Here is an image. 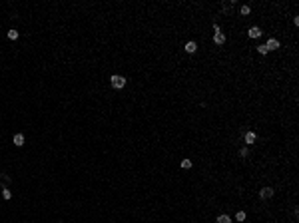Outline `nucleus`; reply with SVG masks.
Instances as JSON below:
<instances>
[{"instance_id": "obj_1", "label": "nucleus", "mask_w": 299, "mask_h": 223, "mask_svg": "<svg viewBox=\"0 0 299 223\" xmlns=\"http://www.w3.org/2000/svg\"><path fill=\"white\" fill-rule=\"evenodd\" d=\"M110 84H112V88L122 90L124 86H126V78H124V76H118V74H114V76L110 78Z\"/></svg>"}, {"instance_id": "obj_2", "label": "nucleus", "mask_w": 299, "mask_h": 223, "mask_svg": "<svg viewBox=\"0 0 299 223\" xmlns=\"http://www.w3.org/2000/svg\"><path fill=\"white\" fill-rule=\"evenodd\" d=\"M279 46H281V44H279L277 38H269V40L265 42V48H267V50H277Z\"/></svg>"}, {"instance_id": "obj_3", "label": "nucleus", "mask_w": 299, "mask_h": 223, "mask_svg": "<svg viewBox=\"0 0 299 223\" xmlns=\"http://www.w3.org/2000/svg\"><path fill=\"white\" fill-rule=\"evenodd\" d=\"M213 42L217 44V46H221V44L225 42V34H223V32H215L213 34Z\"/></svg>"}, {"instance_id": "obj_4", "label": "nucleus", "mask_w": 299, "mask_h": 223, "mask_svg": "<svg viewBox=\"0 0 299 223\" xmlns=\"http://www.w3.org/2000/svg\"><path fill=\"white\" fill-rule=\"evenodd\" d=\"M184 50L188 52V54H194V52L198 50V44H195L194 40H191V42H188V44H185V46H184Z\"/></svg>"}, {"instance_id": "obj_5", "label": "nucleus", "mask_w": 299, "mask_h": 223, "mask_svg": "<svg viewBox=\"0 0 299 223\" xmlns=\"http://www.w3.org/2000/svg\"><path fill=\"white\" fill-rule=\"evenodd\" d=\"M259 195L263 199H269V197H273V189H271V187H263V189L259 191Z\"/></svg>"}, {"instance_id": "obj_6", "label": "nucleus", "mask_w": 299, "mask_h": 223, "mask_svg": "<svg viewBox=\"0 0 299 223\" xmlns=\"http://www.w3.org/2000/svg\"><path fill=\"white\" fill-rule=\"evenodd\" d=\"M247 34H249V38H259V36H261V30L257 28V26H251Z\"/></svg>"}, {"instance_id": "obj_7", "label": "nucleus", "mask_w": 299, "mask_h": 223, "mask_svg": "<svg viewBox=\"0 0 299 223\" xmlns=\"http://www.w3.org/2000/svg\"><path fill=\"white\" fill-rule=\"evenodd\" d=\"M245 143H247V146L255 143V131H247V134H245Z\"/></svg>"}, {"instance_id": "obj_8", "label": "nucleus", "mask_w": 299, "mask_h": 223, "mask_svg": "<svg viewBox=\"0 0 299 223\" xmlns=\"http://www.w3.org/2000/svg\"><path fill=\"white\" fill-rule=\"evenodd\" d=\"M12 142H14V143H16V146H18V147H20V146H24V135H22V134H14V138H12Z\"/></svg>"}, {"instance_id": "obj_9", "label": "nucleus", "mask_w": 299, "mask_h": 223, "mask_svg": "<svg viewBox=\"0 0 299 223\" xmlns=\"http://www.w3.org/2000/svg\"><path fill=\"white\" fill-rule=\"evenodd\" d=\"M217 223H232V217H229V215H219Z\"/></svg>"}, {"instance_id": "obj_10", "label": "nucleus", "mask_w": 299, "mask_h": 223, "mask_svg": "<svg viewBox=\"0 0 299 223\" xmlns=\"http://www.w3.org/2000/svg\"><path fill=\"white\" fill-rule=\"evenodd\" d=\"M2 197H4V199H10V197H12V191H10L8 187H4V189H2Z\"/></svg>"}, {"instance_id": "obj_11", "label": "nucleus", "mask_w": 299, "mask_h": 223, "mask_svg": "<svg viewBox=\"0 0 299 223\" xmlns=\"http://www.w3.org/2000/svg\"><path fill=\"white\" fill-rule=\"evenodd\" d=\"M245 217H247V215H245V211H237V213H235V219H237V221H245Z\"/></svg>"}, {"instance_id": "obj_12", "label": "nucleus", "mask_w": 299, "mask_h": 223, "mask_svg": "<svg viewBox=\"0 0 299 223\" xmlns=\"http://www.w3.org/2000/svg\"><path fill=\"white\" fill-rule=\"evenodd\" d=\"M18 36H20V34H18L16 30H8V38H10V40H16Z\"/></svg>"}, {"instance_id": "obj_13", "label": "nucleus", "mask_w": 299, "mask_h": 223, "mask_svg": "<svg viewBox=\"0 0 299 223\" xmlns=\"http://www.w3.org/2000/svg\"><path fill=\"white\" fill-rule=\"evenodd\" d=\"M181 167H184V169H190L191 167V160H181Z\"/></svg>"}, {"instance_id": "obj_14", "label": "nucleus", "mask_w": 299, "mask_h": 223, "mask_svg": "<svg viewBox=\"0 0 299 223\" xmlns=\"http://www.w3.org/2000/svg\"><path fill=\"white\" fill-rule=\"evenodd\" d=\"M257 52H259V54H267V48H265V44H259V46H257Z\"/></svg>"}, {"instance_id": "obj_15", "label": "nucleus", "mask_w": 299, "mask_h": 223, "mask_svg": "<svg viewBox=\"0 0 299 223\" xmlns=\"http://www.w3.org/2000/svg\"><path fill=\"white\" fill-rule=\"evenodd\" d=\"M239 12L243 14V16H247V14L251 12V8H249V6H241V8H239Z\"/></svg>"}, {"instance_id": "obj_16", "label": "nucleus", "mask_w": 299, "mask_h": 223, "mask_svg": "<svg viewBox=\"0 0 299 223\" xmlns=\"http://www.w3.org/2000/svg\"><path fill=\"white\" fill-rule=\"evenodd\" d=\"M239 156L241 157H247V147H241V149H239Z\"/></svg>"}]
</instances>
